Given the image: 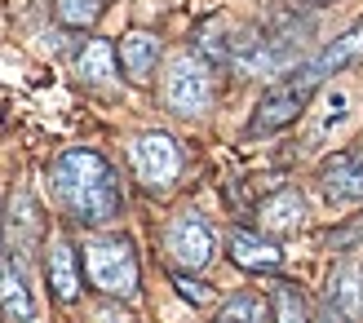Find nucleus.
<instances>
[{"label":"nucleus","mask_w":363,"mask_h":323,"mask_svg":"<svg viewBox=\"0 0 363 323\" xmlns=\"http://www.w3.org/2000/svg\"><path fill=\"white\" fill-rule=\"evenodd\" d=\"M49 182H53V195L71 222H80L89 230L98 226H111L124 208V195H120V182H116V169L106 164V155L89 151V147H71L53 159L49 169Z\"/></svg>","instance_id":"1"},{"label":"nucleus","mask_w":363,"mask_h":323,"mask_svg":"<svg viewBox=\"0 0 363 323\" xmlns=\"http://www.w3.org/2000/svg\"><path fill=\"white\" fill-rule=\"evenodd\" d=\"M80 253H84V275L102 297H111V301H133L138 297L142 266H138L133 244L124 235H89Z\"/></svg>","instance_id":"2"},{"label":"nucleus","mask_w":363,"mask_h":323,"mask_svg":"<svg viewBox=\"0 0 363 323\" xmlns=\"http://www.w3.org/2000/svg\"><path fill=\"white\" fill-rule=\"evenodd\" d=\"M164 106L182 120L204 115L213 106V62L199 58L195 49L173 53L164 67Z\"/></svg>","instance_id":"3"},{"label":"nucleus","mask_w":363,"mask_h":323,"mask_svg":"<svg viewBox=\"0 0 363 323\" xmlns=\"http://www.w3.org/2000/svg\"><path fill=\"white\" fill-rule=\"evenodd\" d=\"M129 164H133V177L142 182V191L164 195L182 177V147H177V137L160 133V129L138 133L129 142Z\"/></svg>","instance_id":"4"},{"label":"nucleus","mask_w":363,"mask_h":323,"mask_svg":"<svg viewBox=\"0 0 363 323\" xmlns=\"http://www.w3.org/2000/svg\"><path fill=\"white\" fill-rule=\"evenodd\" d=\"M164 248H169V261L177 266V271H191L195 275V271H204V266L217 257V230L208 226L204 212L186 208V212H177V217L169 222Z\"/></svg>","instance_id":"5"},{"label":"nucleus","mask_w":363,"mask_h":323,"mask_svg":"<svg viewBox=\"0 0 363 323\" xmlns=\"http://www.w3.org/2000/svg\"><path fill=\"white\" fill-rule=\"evenodd\" d=\"M311 98H315V89L301 84L297 76H288V80H279L275 89H266L262 102L252 106L248 137H270V133L288 129V124H297V120L306 115V106H311Z\"/></svg>","instance_id":"6"},{"label":"nucleus","mask_w":363,"mask_h":323,"mask_svg":"<svg viewBox=\"0 0 363 323\" xmlns=\"http://www.w3.org/2000/svg\"><path fill=\"white\" fill-rule=\"evenodd\" d=\"M359 58H363V18H359L354 27H346V31H341L337 40H328V45H323V49L315 53V58H306V62L293 71V76H297L301 84L319 89L323 80L341 76V71H346V67H354Z\"/></svg>","instance_id":"7"},{"label":"nucleus","mask_w":363,"mask_h":323,"mask_svg":"<svg viewBox=\"0 0 363 323\" xmlns=\"http://www.w3.org/2000/svg\"><path fill=\"white\" fill-rule=\"evenodd\" d=\"M0 319L5 323H40V310H35V297L27 283V266L18 253H0Z\"/></svg>","instance_id":"8"},{"label":"nucleus","mask_w":363,"mask_h":323,"mask_svg":"<svg viewBox=\"0 0 363 323\" xmlns=\"http://www.w3.org/2000/svg\"><path fill=\"white\" fill-rule=\"evenodd\" d=\"M319 182H323V191H328L333 200L363 204V142H354V147H346V151H337V155L323 159Z\"/></svg>","instance_id":"9"},{"label":"nucleus","mask_w":363,"mask_h":323,"mask_svg":"<svg viewBox=\"0 0 363 323\" xmlns=\"http://www.w3.org/2000/svg\"><path fill=\"white\" fill-rule=\"evenodd\" d=\"M226 253H230L235 266H244V271H252V275L279 271V261H284L279 244L270 239L266 230H240V226H235L230 235H226Z\"/></svg>","instance_id":"10"},{"label":"nucleus","mask_w":363,"mask_h":323,"mask_svg":"<svg viewBox=\"0 0 363 323\" xmlns=\"http://www.w3.org/2000/svg\"><path fill=\"white\" fill-rule=\"evenodd\" d=\"M45 271H49V288L58 301H76L80 297V253L67 235H53L49 239V253H45Z\"/></svg>","instance_id":"11"},{"label":"nucleus","mask_w":363,"mask_h":323,"mask_svg":"<svg viewBox=\"0 0 363 323\" xmlns=\"http://www.w3.org/2000/svg\"><path fill=\"white\" fill-rule=\"evenodd\" d=\"M120 67H124V76H129L133 84H147L155 76V67L160 58H164V45H160V35L155 31H129L120 40Z\"/></svg>","instance_id":"12"},{"label":"nucleus","mask_w":363,"mask_h":323,"mask_svg":"<svg viewBox=\"0 0 363 323\" xmlns=\"http://www.w3.org/2000/svg\"><path fill=\"white\" fill-rule=\"evenodd\" d=\"M257 226L266 230V235H293V230L306 226V200L301 191H275L270 200L257 208Z\"/></svg>","instance_id":"13"},{"label":"nucleus","mask_w":363,"mask_h":323,"mask_svg":"<svg viewBox=\"0 0 363 323\" xmlns=\"http://www.w3.org/2000/svg\"><path fill=\"white\" fill-rule=\"evenodd\" d=\"M323 306H333L350 323L363 319V266H341L333 275V283H328V301H323Z\"/></svg>","instance_id":"14"},{"label":"nucleus","mask_w":363,"mask_h":323,"mask_svg":"<svg viewBox=\"0 0 363 323\" xmlns=\"http://www.w3.org/2000/svg\"><path fill=\"white\" fill-rule=\"evenodd\" d=\"M116 62H120V53H116L111 40H89L76 58V71H80L84 84L106 89V84H116Z\"/></svg>","instance_id":"15"},{"label":"nucleus","mask_w":363,"mask_h":323,"mask_svg":"<svg viewBox=\"0 0 363 323\" xmlns=\"http://www.w3.org/2000/svg\"><path fill=\"white\" fill-rule=\"evenodd\" d=\"M270 306H275V323H311V306L297 293V283H275L270 288Z\"/></svg>","instance_id":"16"},{"label":"nucleus","mask_w":363,"mask_h":323,"mask_svg":"<svg viewBox=\"0 0 363 323\" xmlns=\"http://www.w3.org/2000/svg\"><path fill=\"white\" fill-rule=\"evenodd\" d=\"M213 323H266V301L257 293H235L222 301Z\"/></svg>","instance_id":"17"},{"label":"nucleus","mask_w":363,"mask_h":323,"mask_svg":"<svg viewBox=\"0 0 363 323\" xmlns=\"http://www.w3.org/2000/svg\"><path fill=\"white\" fill-rule=\"evenodd\" d=\"M102 5H106V0H53V13H58L62 27L84 31V27H94L102 18Z\"/></svg>","instance_id":"18"},{"label":"nucleus","mask_w":363,"mask_h":323,"mask_svg":"<svg viewBox=\"0 0 363 323\" xmlns=\"http://www.w3.org/2000/svg\"><path fill=\"white\" fill-rule=\"evenodd\" d=\"M173 288H177L182 301H191V306H208V301H213V288H208L204 279H195L191 271H177L173 275Z\"/></svg>","instance_id":"19"},{"label":"nucleus","mask_w":363,"mask_h":323,"mask_svg":"<svg viewBox=\"0 0 363 323\" xmlns=\"http://www.w3.org/2000/svg\"><path fill=\"white\" fill-rule=\"evenodd\" d=\"M311 323H350V319H346V314H337L333 306H323V310H319V319H311Z\"/></svg>","instance_id":"20"},{"label":"nucleus","mask_w":363,"mask_h":323,"mask_svg":"<svg viewBox=\"0 0 363 323\" xmlns=\"http://www.w3.org/2000/svg\"><path fill=\"white\" fill-rule=\"evenodd\" d=\"M301 5H328V0H301Z\"/></svg>","instance_id":"21"}]
</instances>
